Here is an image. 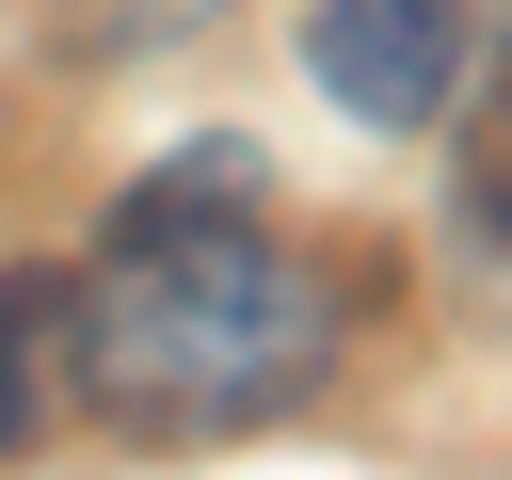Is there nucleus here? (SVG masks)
I'll use <instances>...</instances> for the list:
<instances>
[{"label": "nucleus", "mask_w": 512, "mask_h": 480, "mask_svg": "<svg viewBox=\"0 0 512 480\" xmlns=\"http://www.w3.org/2000/svg\"><path fill=\"white\" fill-rule=\"evenodd\" d=\"M240 144L144 176L96 240V272L64 288V368L112 432H240V416H288L320 368H336V288L240 224V208H192V176H224Z\"/></svg>", "instance_id": "obj_1"}, {"label": "nucleus", "mask_w": 512, "mask_h": 480, "mask_svg": "<svg viewBox=\"0 0 512 480\" xmlns=\"http://www.w3.org/2000/svg\"><path fill=\"white\" fill-rule=\"evenodd\" d=\"M304 64L368 128H448V96L480 80V0H320L304 16Z\"/></svg>", "instance_id": "obj_2"}, {"label": "nucleus", "mask_w": 512, "mask_h": 480, "mask_svg": "<svg viewBox=\"0 0 512 480\" xmlns=\"http://www.w3.org/2000/svg\"><path fill=\"white\" fill-rule=\"evenodd\" d=\"M48 384H64V272H0V448L48 432Z\"/></svg>", "instance_id": "obj_3"}]
</instances>
